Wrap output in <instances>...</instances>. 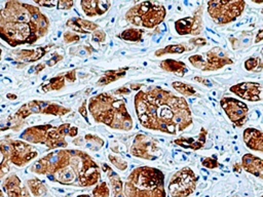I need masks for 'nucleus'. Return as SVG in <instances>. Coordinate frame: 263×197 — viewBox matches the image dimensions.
<instances>
[{
  "instance_id": "53",
  "label": "nucleus",
  "mask_w": 263,
  "mask_h": 197,
  "mask_svg": "<svg viewBox=\"0 0 263 197\" xmlns=\"http://www.w3.org/2000/svg\"><path fill=\"white\" fill-rule=\"evenodd\" d=\"M7 97H8L9 100H15L17 96H16L15 94H11V93H8V94H7Z\"/></svg>"
},
{
  "instance_id": "31",
  "label": "nucleus",
  "mask_w": 263,
  "mask_h": 197,
  "mask_svg": "<svg viewBox=\"0 0 263 197\" xmlns=\"http://www.w3.org/2000/svg\"><path fill=\"white\" fill-rule=\"evenodd\" d=\"M187 50H191V49L188 48L184 44H171V45H167L163 48L157 49L154 54L156 56H162L164 54H170V53H183Z\"/></svg>"
},
{
  "instance_id": "23",
  "label": "nucleus",
  "mask_w": 263,
  "mask_h": 197,
  "mask_svg": "<svg viewBox=\"0 0 263 197\" xmlns=\"http://www.w3.org/2000/svg\"><path fill=\"white\" fill-rule=\"evenodd\" d=\"M53 46V44H49L46 46H40L35 49H21L16 52V58L17 61H21L23 63H33L38 60H40L42 56L45 55V53L48 51V49Z\"/></svg>"
},
{
  "instance_id": "47",
  "label": "nucleus",
  "mask_w": 263,
  "mask_h": 197,
  "mask_svg": "<svg viewBox=\"0 0 263 197\" xmlns=\"http://www.w3.org/2000/svg\"><path fill=\"white\" fill-rule=\"evenodd\" d=\"M129 92H130V90H129L128 88H126L125 86L120 87V88H118V89H116V90L114 91L115 94H128Z\"/></svg>"
},
{
  "instance_id": "48",
  "label": "nucleus",
  "mask_w": 263,
  "mask_h": 197,
  "mask_svg": "<svg viewBox=\"0 0 263 197\" xmlns=\"http://www.w3.org/2000/svg\"><path fill=\"white\" fill-rule=\"evenodd\" d=\"M194 80L197 81V82H200V83H202V84H204L206 86H211L212 85V83L208 79H205L203 77H194Z\"/></svg>"
},
{
  "instance_id": "41",
  "label": "nucleus",
  "mask_w": 263,
  "mask_h": 197,
  "mask_svg": "<svg viewBox=\"0 0 263 197\" xmlns=\"http://www.w3.org/2000/svg\"><path fill=\"white\" fill-rule=\"evenodd\" d=\"M74 5V1H63V0H61V1H58V3H57V8H59V9H70V8H72V6Z\"/></svg>"
},
{
  "instance_id": "39",
  "label": "nucleus",
  "mask_w": 263,
  "mask_h": 197,
  "mask_svg": "<svg viewBox=\"0 0 263 197\" xmlns=\"http://www.w3.org/2000/svg\"><path fill=\"white\" fill-rule=\"evenodd\" d=\"M91 39L95 42H104L106 40V33L101 29H97L92 32Z\"/></svg>"
},
{
  "instance_id": "33",
  "label": "nucleus",
  "mask_w": 263,
  "mask_h": 197,
  "mask_svg": "<svg viewBox=\"0 0 263 197\" xmlns=\"http://www.w3.org/2000/svg\"><path fill=\"white\" fill-rule=\"evenodd\" d=\"M172 86L175 90H177L178 92H180L181 94H183L185 96H192V95L196 94V90L193 88V86H191L188 83L181 82V81H175L172 83Z\"/></svg>"
},
{
  "instance_id": "24",
  "label": "nucleus",
  "mask_w": 263,
  "mask_h": 197,
  "mask_svg": "<svg viewBox=\"0 0 263 197\" xmlns=\"http://www.w3.org/2000/svg\"><path fill=\"white\" fill-rule=\"evenodd\" d=\"M102 169L107 174L114 197H125L123 194V183L120 176L108 165L107 163H102Z\"/></svg>"
},
{
  "instance_id": "13",
  "label": "nucleus",
  "mask_w": 263,
  "mask_h": 197,
  "mask_svg": "<svg viewBox=\"0 0 263 197\" xmlns=\"http://www.w3.org/2000/svg\"><path fill=\"white\" fill-rule=\"evenodd\" d=\"M220 106L234 126L241 127L245 124L249 108L243 102L234 97L225 96L220 100Z\"/></svg>"
},
{
  "instance_id": "10",
  "label": "nucleus",
  "mask_w": 263,
  "mask_h": 197,
  "mask_svg": "<svg viewBox=\"0 0 263 197\" xmlns=\"http://www.w3.org/2000/svg\"><path fill=\"white\" fill-rule=\"evenodd\" d=\"M190 64L204 72L217 71L226 65H232L233 61L228 57L221 47H214L203 54H193L188 57Z\"/></svg>"
},
{
  "instance_id": "36",
  "label": "nucleus",
  "mask_w": 263,
  "mask_h": 197,
  "mask_svg": "<svg viewBox=\"0 0 263 197\" xmlns=\"http://www.w3.org/2000/svg\"><path fill=\"white\" fill-rule=\"evenodd\" d=\"M243 65L247 71H261L263 68L261 57H250L245 62Z\"/></svg>"
},
{
  "instance_id": "21",
  "label": "nucleus",
  "mask_w": 263,
  "mask_h": 197,
  "mask_svg": "<svg viewBox=\"0 0 263 197\" xmlns=\"http://www.w3.org/2000/svg\"><path fill=\"white\" fill-rule=\"evenodd\" d=\"M240 165L247 172L263 179V160L260 157L247 153L242 156Z\"/></svg>"
},
{
  "instance_id": "45",
  "label": "nucleus",
  "mask_w": 263,
  "mask_h": 197,
  "mask_svg": "<svg viewBox=\"0 0 263 197\" xmlns=\"http://www.w3.org/2000/svg\"><path fill=\"white\" fill-rule=\"evenodd\" d=\"M190 43H192L196 46H203L206 44V40L203 38H195V39H191Z\"/></svg>"
},
{
  "instance_id": "19",
  "label": "nucleus",
  "mask_w": 263,
  "mask_h": 197,
  "mask_svg": "<svg viewBox=\"0 0 263 197\" xmlns=\"http://www.w3.org/2000/svg\"><path fill=\"white\" fill-rule=\"evenodd\" d=\"M82 11L86 16H98L108 11L111 2L108 0H83L80 2Z\"/></svg>"
},
{
  "instance_id": "50",
  "label": "nucleus",
  "mask_w": 263,
  "mask_h": 197,
  "mask_svg": "<svg viewBox=\"0 0 263 197\" xmlns=\"http://www.w3.org/2000/svg\"><path fill=\"white\" fill-rule=\"evenodd\" d=\"M141 86H142V84H140V83H138V84H132V85H130V89H132V90H140Z\"/></svg>"
},
{
  "instance_id": "26",
  "label": "nucleus",
  "mask_w": 263,
  "mask_h": 197,
  "mask_svg": "<svg viewBox=\"0 0 263 197\" xmlns=\"http://www.w3.org/2000/svg\"><path fill=\"white\" fill-rule=\"evenodd\" d=\"M11 157L10 140L0 141V180L9 171V163Z\"/></svg>"
},
{
  "instance_id": "4",
  "label": "nucleus",
  "mask_w": 263,
  "mask_h": 197,
  "mask_svg": "<svg viewBox=\"0 0 263 197\" xmlns=\"http://www.w3.org/2000/svg\"><path fill=\"white\" fill-rule=\"evenodd\" d=\"M101 178V169L93 159L81 150H71L69 163L49 175L53 182L66 186L90 187L97 185Z\"/></svg>"
},
{
  "instance_id": "34",
  "label": "nucleus",
  "mask_w": 263,
  "mask_h": 197,
  "mask_svg": "<svg viewBox=\"0 0 263 197\" xmlns=\"http://www.w3.org/2000/svg\"><path fill=\"white\" fill-rule=\"evenodd\" d=\"M83 141L86 142V147L92 151L100 150L104 146V141L95 134H85Z\"/></svg>"
},
{
  "instance_id": "25",
  "label": "nucleus",
  "mask_w": 263,
  "mask_h": 197,
  "mask_svg": "<svg viewBox=\"0 0 263 197\" xmlns=\"http://www.w3.org/2000/svg\"><path fill=\"white\" fill-rule=\"evenodd\" d=\"M66 26L71 28L74 33H83V34H89L90 32L96 31L99 29V26L92 22L83 19L81 17H71L67 21Z\"/></svg>"
},
{
  "instance_id": "51",
  "label": "nucleus",
  "mask_w": 263,
  "mask_h": 197,
  "mask_svg": "<svg viewBox=\"0 0 263 197\" xmlns=\"http://www.w3.org/2000/svg\"><path fill=\"white\" fill-rule=\"evenodd\" d=\"M233 170L235 172H240L241 171V165H239L238 163H235L234 166H233Z\"/></svg>"
},
{
  "instance_id": "20",
  "label": "nucleus",
  "mask_w": 263,
  "mask_h": 197,
  "mask_svg": "<svg viewBox=\"0 0 263 197\" xmlns=\"http://www.w3.org/2000/svg\"><path fill=\"white\" fill-rule=\"evenodd\" d=\"M206 134L208 131L205 128L201 127L200 131L197 135L191 136V137H179L174 141V144L185 148V149H191V150H199L203 148L206 141Z\"/></svg>"
},
{
  "instance_id": "43",
  "label": "nucleus",
  "mask_w": 263,
  "mask_h": 197,
  "mask_svg": "<svg viewBox=\"0 0 263 197\" xmlns=\"http://www.w3.org/2000/svg\"><path fill=\"white\" fill-rule=\"evenodd\" d=\"M79 113L81 116H83V118L85 119V121L89 124V121H88V118H87V113H86V101H84L82 103V105L79 107Z\"/></svg>"
},
{
  "instance_id": "30",
  "label": "nucleus",
  "mask_w": 263,
  "mask_h": 197,
  "mask_svg": "<svg viewBox=\"0 0 263 197\" xmlns=\"http://www.w3.org/2000/svg\"><path fill=\"white\" fill-rule=\"evenodd\" d=\"M65 84H66L65 75H59L51 78L46 84H43L41 88L44 92L51 91V90H60L65 86Z\"/></svg>"
},
{
  "instance_id": "11",
  "label": "nucleus",
  "mask_w": 263,
  "mask_h": 197,
  "mask_svg": "<svg viewBox=\"0 0 263 197\" xmlns=\"http://www.w3.org/2000/svg\"><path fill=\"white\" fill-rule=\"evenodd\" d=\"M71 112L70 108L58 105L51 102L33 100L24 104L14 114V118L25 119L32 114H45L53 116H63Z\"/></svg>"
},
{
  "instance_id": "17",
  "label": "nucleus",
  "mask_w": 263,
  "mask_h": 197,
  "mask_svg": "<svg viewBox=\"0 0 263 197\" xmlns=\"http://www.w3.org/2000/svg\"><path fill=\"white\" fill-rule=\"evenodd\" d=\"M3 197H31L27 188L16 174L8 175L2 184Z\"/></svg>"
},
{
  "instance_id": "44",
  "label": "nucleus",
  "mask_w": 263,
  "mask_h": 197,
  "mask_svg": "<svg viewBox=\"0 0 263 197\" xmlns=\"http://www.w3.org/2000/svg\"><path fill=\"white\" fill-rule=\"evenodd\" d=\"M64 75H65L66 81H68V82H74L76 80V70H72Z\"/></svg>"
},
{
  "instance_id": "46",
  "label": "nucleus",
  "mask_w": 263,
  "mask_h": 197,
  "mask_svg": "<svg viewBox=\"0 0 263 197\" xmlns=\"http://www.w3.org/2000/svg\"><path fill=\"white\" fill-rule=\"evenodd\" d=\"M63 58V56L62 55H60V54H58V53H55V54H53V56L47 62V65L48 66H53V65H55L59 61H61Z\"/></svg>"
},
{
  "instance_id": "5",
  "label": "nucleus",
  "mask_w": 263,
  "mask_h": 197,
  "mask_svg": "<svg viewBox=\"0 0 263 197\" xmlns=\"http://www.w3.org/2000/svg\"><path fill=\"white\" fill-rule=\"evenodd\" d=\"M125 197H166L163 172L152 166L134 168L124 183Z\"/></svg>"
},
{
  "instance_id": "42",
  "label": "nucleus",
  "mask_w": 263,
  "mask_h": 197,
  "mask_svg": "<svg viewBox=\"0 0 263 197\" xmlns=\"http://www.w3.org/2000/svg\"><path fill=\"white\" fill-rule=\"evenodd\" d=\"M35 3L37 5H40V6H43V7L51 8L53 6H57L58 1H35Z\"/></svg>"
},
{
  "instance_id": "52",
  "label": "nucleus",
  "mask_w": 263,
  "mask_h": 197,
  "mask_svg": "<svg viewBox=\"0 0 263 197\" xmlns=\"http://www.w3.org/2000/svg\"><path fill=\"white\" fill-rule=\"evenodd\" d=\"M44 69V65H42V64H39L37 67H36V69H35V73H39L41 70H43Z\"/></svg>"
},
{
  "instance_id": "40",
  "label": "nucleus",
  "mask_w": 263,
  "mask_h": 197,
  "mask_svg": "<svg viewBox=\"0 0 263 197\" xmlns=\"http://www.w3.org/2000/svg\"><path fill=\"white\" fill-rule=\"evenodd\" d=\"M80 39V36L77 35L76 33H73V32H66L64 34V41L66 43H71V42H77L79 41Z\"/></svg>"
},
{
  "instance_id": "8",
  "label": "nucleus",
  "mask_w": 263,
  "mask_h": 197,
  "mask_svg": "<svg viewBox=\"0 0 263 197\" xmlns=\"http://www.w3.org/2000/svg\"><path fill=\"white\" fill-rule=\"evenodd\" d=\"M71 158L70 149H59L52 151L38 159L31 166V171L38 174L52 175L63 167H65Z\"/></svg>"
},
{
  "instance_id": "54",
  "label": "nucleus",
  "mask_w": 263,
  "mask_h": 197,
  "mask_svg": "<svg viewBox=\"0 0 263 197\" xmlns=\"http://www.w3.org/2000/svg\"><path fill=\"white\" fill-rule=\"evenodd\" d=\"M76 197H91V196L88 195V194H79V195H77Z\"/></svg>"
},
{
  "instance_id": "15",
  "label": "nucleus",
  "mask_w": 263,
  "mask_h": 197,
  "mask_svg": "<svg viewBox=\"0 0 263 197\" xmlns=\"http://www.w3.org/2000/svg\"><path fill=\"white\" fill-rule=\"evenodd\" d=\"M202 11L199 7L193 15L185 16L175 22V30L179 35H198L202 31Z\"/></svg>"
},
{
  "instance_id": "55",
  "label": "nucleus",
  "mask_w": 263,
  "mask_h": 197,
  "mask_svg": "<svg viewBox=\"0 0 263 197\" xmlns=\"http://www.w3.org/2000/svg\"><path fill=\"white\" fill-rule=\"evenodd\" d=\"M1 53H2V50L0 49V60H1Z\"/></svg>"
},
{
  "instance_id": "14",
  "label": "nucleus",
  "mask_w": 263,
  "mask_h": 197,
  "mask_svg": "<svg viewBox=\"0 0 263 197\" xmlns=\"http://www.w3.org/2000/svg\"><path fill=\"white\" fill-rule=\"evenodd\" d=\"M11 157L10 163L22 167L38 156V151L28 143L20 140H10Z\"/></svg>"
},
{
  "instance_id": "16",
  "label": "nucleus",
  "mask_w": 263,
  "mask_h": 197,
  "mask_svg": "<svg viewBox=\"0 0 263 197\" xmlns=\"http://www.w3.org/2000/svg\"><path fill=\"white\" fill-rule=\"evenodd\" d=\"M230 92L234 93L240 98L247 100L249 102H259L261 101L262 85L259 82L245 81L232 85L229 88Z\"/></svg>"
},
{
  "instance_id": "9",
  "label": "nucleus",
  "mask_w": 263,
  "mask_h": 197,
  "mask_svg": "<svg viewBox=\"0 0 263 197\" xmlns=\"http://www.w3.org/2000/svg\"><path fill=\"white\" fill-rule=\"evenodd\" d=\"M198 175L188 166H185L174 173L168 183V194L171 197H188L195 189Z\"/></svg>"
},
{
  "instance_id": "37",
  "label": "nucleus",
  "mask_w": 263,
  "mask_h": 197,
  "mask_svg": "<svg viewBox=\"0 0 263 197\" xmlns=\"http://www.w3.org/2000/svg\"><path fill=\"white\" fill-rule=\"evenodd\" d=\"M110 162L119 170L121 171H124L126 168H127V162L121 157V156H118V155H112V154H109L108 156Z\"/></svg>"
},
{
  "instance_id": "29",
  "label": "nucleus",
  "mask_w": 263,
  "mask_h": 197,
  "mask_svg": "<svg viewBox=\"0 0 263 197\" xmlns=\"http://www.w3.org/2000/svg\"><path fill=\"white\" fill-rule=\"evenodd\" d=\"M27 184H28V187L31 191V193L36 196V197H41V196H44L46 195L47 193V189L46 187L44 186V184L36 179V178H33V179H29L27 181Z\"/></svg>"
},
{
  "instance_id": "35",
  "label": "nucleus",
  "mask_w": 263,
  "mask_h": 197,
  "mask_svg": "<svg viewBox=\"0 0 263 197\" xmlns=\"http://www.w3.org/2000/svg\"><path fill=\"white\" fill-rule=\"evenodd\" d=\"M110 189L106 182H100L92 189V197H109Z\"/></svg>"
},
{
  "instance_id": "3",
  "label": "nucleus",
  "mask_w": 263,
  "mask_h": 197,
  "mask_svg": "<svg viewBox=\"0 0 263 197\" xmlns=\"http://www.w3.org/2000/svg\"><path fill=\"white\" fill-rule=\"evenodd\" d=\"M88 111L97 123H103L113 129L129 131L133 118L126 109V102L110 93H100L89 98Z\"/></svg>"
},
{
  "instance_id": "2",
  "label": "nucleus",
  "mask_w": 263,
  "mask_h": 197,
  "mask_svg": "<svg viewBox=\"0 0 263 197\" xmlns=\"http://www.w3.org/2000/svg\"><path fill=\"white\" fill-rule=\"evenodd\" d=\"M48 29L49 21L37 6L8 1L0 8V38L11 47L33 44Z\"/></svg>"
},
{
  "instance_id": "28",
  "label": "nucleus",
  "mask_w": 263,
  "mask_h": 197,
  "mask_svg": "<svg viewBox=\"0 0 263 197\" xmlns=\"http://www.w3.org/2000/svg\"><path fill=\"white\" fill-rule=\"evenodd\" d=\"M128 70V67H124V68H119L117 70H108L106 71L103 76L98 80V85L99 86H104L107 84H110L122 77L125 76L126 71Z\"/></svg>"
},
{
  "instance_id": "49",
  "label": "nucleus",
  "mask_w": 263,
  "mask_h": 197,
  "mask_svg": "<svg viewBox=\"0 0 263 197\" xmlns=\"http://www.w3.org/2000/svg\"><path fill=\"white\" fill-rule=\"evenodd\" d=\"M262 39H263V30H259L256 37H255V43L261 42Z\"/></svg>"
},
{
  "instance_id": "22",
  "label": "nucleus",
  "mask_w": 263,
  "mask_h": 197,
  "mask_svg": "<svg viewBox=\"0 0 263 197\" xmlns=\"http://www.w3.org/2000/svg\"><path fill=\"white\" fill-rule=\"evenodd\" d=\"M243 142L249 149L263 152V134L261 130L253 127L246 128L243 130Z\"/></svg>"
},
{
  "instance_id": "1",
  "label": "nucleus",
  "mask_w": 263,
  "mask_h": 197,
  "mask_svg": "<svg viewBox=\"0 0 263 197\" xmlns=\"http://www.w3.org/2000/svg\"><path fill=\"white\" fill-rule=\"evenodd\" d=\"M134 104L138 120L147 129L175 135L192 124L187 101L161 87L138 91Z\"/></svg>"
},
{
  "instance_id": "27",
  "label": "nucleus",
  "mask_w": 263,
  "mask_h": 197,
  "mask_svg": "<svg viewBox=\"0 0 263 197\" xmlns=\"http://www.w3.org/2000/svg\"><path fill=\"white\" fill-rule=\"evenodd\" d=\"M159 66L162 70L170 73H174L178 76H184L185 73L188 71V68L183 62L172 60V58H166L164 61H161Z\"/></svg>"
},
{
  "instance_id": "12",
  "label": "nucleus",
  "mask_w": 263,
  "mask_h": 197,
  "mask_svg": "<svg viewBox=\"0 0 263 197\" xmlns=\"http://www.w3.org/2000/svg\"><path fill=\"white\" fill-rule=\"evenodd\" d=\"M130 153L133 156L145 160H155L159 157L160 149L157 142L143 133H138L132 144Z\"/></svg>"
},
{
  "instance_id": "18",
  "label": "nucleus",
  "mask_w": 263,
  "mask_h": 197,
  "mask_svg": "<svg viewBox=\"0 0 263 197\" xmlns=\"http://www.w3.org/2000/svg\"><path fill=\"white\" fill-rule=\"evenodd\" d=\"M52 126L53 125H51V124H42V125L31 126L22 132L21 139L24 140L25 142L44 145L45 141H46L47 133Z\"/></svg>"
},
{
  "instance_id": "7",
  "label": "nucleus",
  "mask_w": 263,
  "mask_h": 197,
  "mask_svg": "<svg viewBox=\"0 0 263 197\" xmlns=\"http://www.w3.org/2000/svg\"><path fill=\"white\" fill-rule=\"evenodd\" d=\"M208 13L218 25H227L234 22L243 11L246 2L242 0H219L206 3Z\"/></svg>"
},
{
  "instance_id": "38",
  "label": "nucleus",
  "mask_w": 263,
  "mask_h": 197,
  "mask_svg": "<svg viewBox=\"0 0 263 197\" xmlns=\"http://www.w3.org/2000/svg\"><path fill=\"white\" fill-rule=\"evenodd\" d=\"M202 165L204 166V167H206V168H211V169H213V168H217V167H219L220 166V164H219V162H218V160H217V157H206V158H204L203 160H202Z\"/></svg>"
},
{
  "instance_id": "6",
  "label": "nucleus",
  "mask_w": 263,
  "mask_h": 197,
  "mask_svg": "<svg viewBox=\"0 0 263 197\" xmlns=\"http://www.w3.org/2000/svg\"><path fill=\"white\" fill-rule=\"evenodd\" d=\"M166 15L165 7L156 1H144L130 7L125 13V19L136 27L153 29L161 24Z\"/></svg>"
},
{
  "instance_id": "32",
  "label": "nucleus",
  "mask_w": 263,
  "mask_h": 197,
  "mask_svg": "<svg viewBox=\"0 0 263 197\" xmlns=\"http://www.w3.org/2000/svg\"><path fill=\"white\" fill-rule=\"evenodd\" d=\"M144 34L143 30L136 29V28H129L124 31H122L119 34V38L123 39L125 41H132V42H138L142 39Z\"/></svg>"
}]
</instances>
